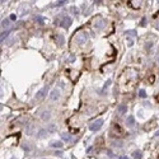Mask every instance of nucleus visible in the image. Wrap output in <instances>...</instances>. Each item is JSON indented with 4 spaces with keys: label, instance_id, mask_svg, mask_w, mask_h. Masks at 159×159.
Returning <instances> with one entry per match:
<instances>
[{
    "label": "nucleus",
    "instance_id": "nucleus-1",
    "mask_svg": "<svg viewBox=\"0 0 159 159\" xmlns=\"http://www.w3.org/2000/svg\"><path fill=\"white\" fill-rule=\"evenodd\" d=\"M55 23L59 24V26H61L62 28H65V29H68V28L71 26V18L68 17V15H64V17H61L60 22H59V19H56Z\"/></svg>",
    "mask_w": 159,
    "mask_h": 159
},
{
    "label": "nucleus",
    "instance_id": "nucleus-2",
    "mask_svg": "<svg viewBox=\"0 0 159 159\" xmlns=\"http://www.w3.org/2000/svg\"><path fill=\"white\" fill-rule=\"evenodd\" d=\"M75 41L78 45H84L87 41H88V33L87 32H79L75 36Z\"/></svg>",
    "mask_w": 159,
    "mask_h": 159
},
{
    "label": "nucleus",
    "instance_id": "nucleus-3",
    "mask_svg": "<svg viewBox=\"0 0 159 159\" xmlns=\"http://www.w3.org/2000/svg\"><path fill=\"white\" fill-rule=\"evenodd\" d=\"M93 28H94V29H102V28L104 27V20L102 19L101 17H97L95 18L94 20H93Z\"/></svg>",
    "mask_w": 159,
    "mask_h": 159
},
{
    "label": "nucleus",
    "instance_id": "nucleus-4",
    "mask_svg": "<svg viewBox=\"0 0 159 159\" xmlns=\"http://www.w3.org/2000/svg\"><path fill=\"white\" fill-rule=\"evenodd\" d=\"M102 125H103V121L97 120V121H94V122H92L89 125V130L90 131H98V130L102 127Z\"/></svg>",
    "mask_w": 159,
    "mask_h": 159
},
{
    "label": "nucleus",
    "instance_id": "nucleus-5",
    "mask_svg": "<svg viewBox=\"0 0 159 159\" xmlns=\"http://www.w3.org/2000/svg\"><path fill=\"white\" fill-rule=\"evenodd\" d=\"M143 3H144V0H130L129 5L132 9H135V10H139V9L143 7Z\"/></svg>",
    "mask_w": 159,
    "mask_h": 159
},
{
    "label": "nucleus",
    "instance_id": "nucleus-6",
    "mask_svg": "<svg viewBox=\"0 0 159 159\" xmlns=\"http://www.w3.org/2000/svg\"><path fill=\"white\" fill-rule=\"evenodd\" d=\"M47 90H48V87H45V88H42V89L36 94V99H42V98H45V95H46V93H47Z\"/></svg>",
    "mask_w": 159,
    "mask_h": 159
},
{
    "label": "nucleus",
    "instance_id": "nucleus-7",
    "mask_svg": "<svg viewBox=\"0 0 159 159\" xmlns=\"http://www.w3.org/2000/svg\"><path fill=\"white\" fill-rule=\"evenodd\" d=\"M50 97H51L52 101H57L59 98H60V92H59V89H54L51 92V94H50Z\"/></svg>",
    "mask_w": 159,
    "mask_h": 159
},
{
    "label": "nucleus",
    "instance_id": "nucleus-8",
    "mask_svg": "<svg viewBox=\"0 0 159 159\" xmlns=\"http://www.w3.org/2000/svg\"><path fill=\"white\" fill-rule=\"evenodd\" d=\"M55 40H56V42H57V45H62L64 43V36H61V35H55Z\"/></svg>",
    "mask_w": 159,
    "mask_h": 159
},
{
    "label": "nucleus",
    "instance_id": "nucleus-9",
    "mask_svg": "<svg viewBox=\"0 0 159 159\" xmlns=\"http://www.w3.org/2000/svg\"><path fill=\"white\" fill-rule=\"evenodd\" d=\"M50 117H51V113H50L48 111H45V112H42V113H41V118H42L43 121L50 120Z\"/></svg>",
    "mask_w": 159,
    "mask_h": 159
},
{
    "label": "nucleus",
    "instance_id": "nucleus-10",
    "mask_svg": "<svg viewBox=\"0 0 159 159\" xmlns=\"http://www.w3.org/2000/svg\"><path fill=\"white\" fill-rule=\"evenodd\" d=\"M50 146H52V148H57V149H60L61 146H62V143H61V141H52V143H50Z\"/></svg>",
    "mask_w": 159,
    "mask_h": 159
},
{
    "label": "nucleus",
    "instance_id": "nucleus-11",
    "mask_svg": "<svg viewBox=\"0 0 159 159\" xmlns=\"http://www.w3.org/2000/svg\"><path fill=\"white\" fill-rule=\"evenodd\" d=\"M10 18H9V19H4L1 22V28H8L9 26H10Z\"/></svg>",
    "mask_w": 159,
    "mask_h": 159
},
{
    "label": "nucleus",
    "instance_id": "nucleus-12",
    "mask_svg": "<svg viewBox=\"0 0 159 159\" xmlns=\"http://www.w3.org/2000/svg\"><path fill=\"white\" fill-rule=\"evenodd\" d=\"M132 158H134V159H141V158H143L141 151H139V150L134 151V153H132Z\"/></svg>",
    "mask_w": 159,
    "mask_h": 159
},
{
    "label": "nucleus",
    "instance_id": "nucleus-13",
    "mask_svg": "<svg viewBox=\"0 0 159 159\" xmlns=\"http://www.w3.org/2000/svg\"><path fill=\"white\" fill-rule=\"evenodd\" d=\"M126 111H127V107L125 104H121L120 107H118V115H123Z\"/></svg>",
    "mask_w": 159,
    "mask_h": 159
},
{
    "label": "nucleus",
    "instance_id": "nucleus-14",
    "mask_svg": "<svg viewBox=\"0 0 159 159\" xmlns=\"http://www.w3.org/2000/svg\"><path fill=\"white\" fill-rule=\"evenodd\" d=\"M61 138H62V140H64L65 143L70 141V135H69V134H66V132H62L61 134Z\"/></svg>",
    "mask_w": 159,
    "mask_h": 159
},
{
    "label": "nucleus",
    "instance_id": "nucleus-15",
    "mask_svg": "<svg viewBox=\"0 0 159 159\" xmlns=\"http://www.w3.org/2000/svg\"><path fill=\"white\" fill-rule=\"evenodd\" d=\"M9 33H10V29H7V31H4V32L1 33V36H0V40H1V41H4V40L7 38V36L9 35Z\"/></svg>",
    "mask_w": 159,
    "mask_h": 159
},
{
    "label": "nucleus",
    "instance_id": "nucleus-16",
    "mask_svg": "<svg viewBox=\"0 0 159 159\" xmlns=\"http://www.w3.org/2000/svg\"><path fill=\"white\" fill-rule=\"evenodd\" d=\"M113 130L116 131V134H118V135H121V134H122V130H121V127L118 126L117 123H115V125H113Z\"/></svg>",
    "mask_w": 159,
    "mask_h": 159
},
{
    "label": "nucleus",
    "instance_id": "nucleus-17",
    "mask_svg": "<svg viewBox=\"0 0 159 159\" xmlns=\"http://www.w3.org/2000/svg\"><path fill=\"white\" fill-rule=\"evenodd\" d=\"M126 123H127V126H132V125H134V117H132V116H129V117H127Z\"/></svg>",
    "mask_w": 159,
    "mask_h": 159
},
{
    "label": "nucleus",
    "instance_id": "nucleus-18",
    "mask_svg": "<svg viewBox=\"0 0 159 159\" xmlns=\"http://www.w3.org/2000/svg\"><path fill=\"white\" fill-rule=\"evenodd\" d=\"M139 97L140 98H145L146 97V92H145L144 89H140L139 90Z\"/></svg>",
    "mask_w": 159,
    "mask_h": 159
},
{
    "label": "nucleus",
    "instance_id": "nucleus-19",
    "mask_svg": "<svg viewBox=\"0 0 159 159\" xmlns=\"http://www.w3.org/2000/svg\"><path fill=\"white\" fill-rule=\"evenodd\" d=\"M66 1H68V0H60V1L55 3L54 7H60V5H64V4H66Z\"/></svg>",
    "mask_w": 159,
    "mask_h": 159
},
{
    "label": "nucleus",
    "instance_id": "nucleus-20",
    "mask_svg": "<svg viewBox=\"0 0 159 159\" xmlns=\"http://www.w3.org/2000/svg\"><path fill=\"white\" fill-rule=\"evenodd\" d=\"M23 150L26 151V153H29L31 151V146L28 145V144H23Z\"/></svg>",
    "mask_w": 159,
    "mask_h": 159
},
{
    "label": "nucleus",
    "instance_id": "nucleus-21",
    "mask_svg": "<svg viewBox=\"0 0 159 159\" xmlns=\"http://www.w3.org/2000/svg\"><path fill=\"white\" fill-rule=\"evenodd\" d=\"M55 130H56V126H55V125H50V126H48V129H47V131H50V132H54Z\"/></svg>",
    "mask_w": 159,
    "mask_h": 159
},
{
    "label": "nucleus",
    "instance_id": "nucleus-22",
    "mask_svg": "<svg viewBox=\"0 0 159 159\" xmlns=\"http://www.w3.org/2000/svg\"><path fill=\"white\" fill-rule=\"evenodd\" d=\"M37 22H38L40 24H45V18H42V17H37Z\"/></svg>",
    "mask_w": 159,
    "mask_h": 159
},
{
    "label": "nucleus",
    "instance_id": "nucleus-23",
    "mask_svg": "<svg viewBox=\"0 0 159 159\" xmlns=\"http://www.w3.org/2000/svg\"><path fill=\"white\" fill-rule=\"evenodd\" d=\"M126 35H129V36H136V31H126Z\"/></svg>",
    "mask_w": 159,
    "mask_h": 159
},
{
    "label": "nucleus",
    "instance_id": "nucleus-24",
    "mask_svg": "<svg viewBox=\"0 0 159 159\" xmlns=\"http://www.w3.org/2000/svg\"><path fill=\"white\" fill-rule=\"evenodd\" d=\"M70 12H71L73 14H75V15L78 14V9H76L75 7H71V8H70Z\"/></svg>",
    "mask_w": 159,
    "mask_h": 159
},
{
    "label": "nucleus",
    "instance_id": "nucleus-25",
    "mask_svg": "<svg viewBox=\"0 0 159 159\" xmlns=\"http://www.w3.org/2000/svg\"><path fill=\"white\" fill-rule=\"evenodd\" d=\"M140 26H141V27H145L146 26V18H143V19H141V22H140Z\"/></svg>",
    "mask_w": 159,
    "mask_h": 159
},
{
    "label": "nucleus",
    "instance_id": "nucleus-26",
    "mask_svg": "<svg viewBox=\"0 0 159 159\" xmlns=\"http://www.w3.org/2000/svg\"><path fill=\"white\" fill-rule=\"evenodd\" d=\"M46 135V130H40V134H38V136L41 138V136H45Z\"/></svg>",
    "mask_w": 159,
    "mask_h": 159
},
{
    "label": "nucleus",
    "instance_id": "nucleus-27",
    "mask_svg": "<svg viewBox=\"0 0 159 159\" xmlns=\"http://www.w3.org/2000/svg\"><path fill=\"white\" fill-rule=\"evenodd\" d=\"M127 46H132V40L130 38V37L127 38Z\"/></svg>",
    "mask_w": 159,
    "mask_h": 159
},
{
    "label": "nucleus",
    "instance_id": "nucleus-28",
    "mask_svg": "<svg viewBox=\"0 0 159 159\" xmlns=\"http://www.w3.org/2000/svg\"><path fill=\"white\" fill-rule=\"evenodd\" d=\"M151 45H153V43H151V42L146 43V46H145V50H149V48H150V47H151Z\"/></svg>",
    "mask_w": 159,
    "mask_h": 159
},
{
    "label": "nucleus",
    "instance_id": "nucleus-29",
    "mask_svg": "<svg viewBox=\"0 0 159 159\" xmlns=\"http://www.w3.org/2000/svg\"><path fill=\"white\" fill-rule=\"evenodd\" d=\"M15 19H17V15H15V14H12V15H10V20L14 22Z\"/></svg>",
    "mask_w": 159,
    "mask_h": 159
},
{
    "label": "nucleus",
    "instance_id": "nucleus-30",
    "mask_svg": "<svg viewBox=\"0 0 159 159\" xmlns=\"http://www.w3.org/2000/svg\"><path fill=\"white\" fill-rule=\"evenodd\" d=\"M149 82H150V83L154 82V76H150V78H149Z\"/></svg>",
    "mask_w": 159,
    "mask_h": 159
},
{
    "label": "nucleus",
    "instance_id": "nucleus-31",
    "mask_svg": "<svg viewBox=\"0 0 159 159\" xmlns=\"http://www.w3.org/2000/svg\"><path fill=\"white\" fill-rule=\"evenodd\" d=\"M56 155H57V157H60V155H61V151L57 150V151H56Z\"/></svg>",
    "mask_w": 159,
    "mask_h": 159
},
{
    "label": "nucleus",
    "instance_id": "nucleus-32",
    "mask_svg": "<svg viewBox=\"0 0 159 159\" xmlns=\"http://www.w3.org/2000/svg\"><path fill=\"white\" fill-rule=\"evenodd\" d=\"M107 154L110 155V157H112V151H111V150H107Z\"/></svg>",
    "mask_w": 159,
    "mask_h": 159
},
{
    "label": "nucleus",
    "instance_id": "nucleus-33",
    "mask_svg": "<svg viewBox=\"0 0 159 159\" xmlns=\"http://www.w3.org/2000/svg\"><path fill=\"white\" fill-rule=\"evenodd\" d=\"M93 1H94L95 4H98V3H101V0H93Z\"/></svg>",
    "mask_w": 159,
    "mask_h": 159
},
{
    "label": "nucleus",
    "instance_id": "nucleus-34",
    "mask_svg": "<svg viewBox=\"0 0 159 159\" xmlns=\"http://www.w3.org/2000/svg\"><path fill=\"white\" fill-rule=\"evenodd\" d=\"M121 159H129V157H126V155H125V157H122Z\"/></svg>",
    "mask_w": 159,
    "mask_h": 159
},
{
    "label": "nucleus",
    "instance_id": "nucleus-35",
    "mask_svg": "<svg viewBox=\"0 0 159 159\" xmlns=\"http://www.w3.org/2000/svg\"><path fill=\"white\" fill-rule=\"evenodd\" d=\"M155 136H159V131H157V132H155Z\"/></svg>",
    "mask_w": 159,
    "mask_h": 159
},
{
    "label": "nucleus",
    "instance_id": "nucleus-36",
    "mask_svg": "<svg viewBox=\"0 0 159 159\" xmlns=\"http://www.w3.org/2000/svg\"><path fill=\"white\" fill-rule=\"evenodd\" d=\"M158 64H159V57H158Z\"/></svg>",
    "mask_w": 159,
    "mask_h": 159
},
{
    "label": "nucleus",
    "instance_id": "nucleus-37",
    "mask_svg": "<svg viewBox=\"0 0 159 159\" xmlns=\"http://www.w3.org/2000/svg\"><path fill=\"white\" fill-rule=\"evenodd\" d=\"M12 159H17V158H12Z\"/></svg>",
    "mask_w": 159,
    "mask_h": 159
},
{
    "label": "nucleus",
    "instance_id": "nucleus-38",
    "mask_svg": "<svg viewBox=\"0 0 159 159\" xmlns=\"http://www.w3.org/2000/svg\"><path fill=\"white\" fill-rule=\"evenodd\" d=\"M1 1H5V0H1Z\"/></svg>",
    "mask_w": 159,
    "mask_h": 159
},
{
    "label": "nucleus",
    "instance_id": "nucleus-39",
    "mask_svg": "<svg viewBox=\"0 0 159 159\" xmlns=\"http://www.w3.org/2000/svg\"><path fill=\"white\" fill-rule=\"evenodd\" d=\"M158 159H159V157H158Z\"/></svg>",
    "mask_w": 159,
    "mask_h": 159
}]
</instances>
